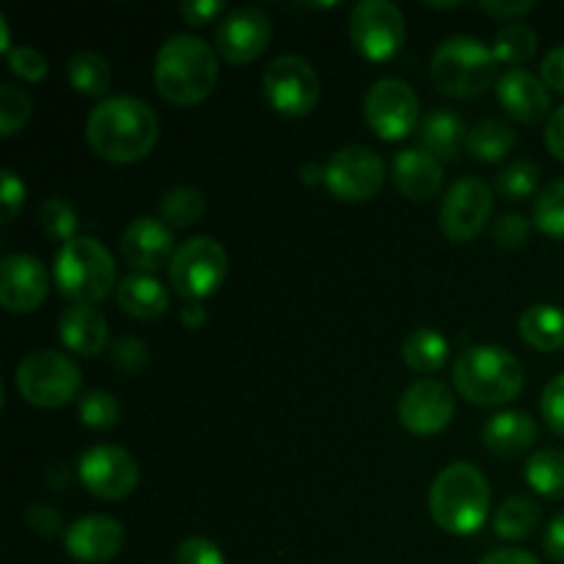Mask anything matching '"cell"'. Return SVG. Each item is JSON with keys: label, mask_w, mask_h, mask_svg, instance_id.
Here are the masks:
<instances>
[{"label": "cell", "mask_w": 564, "mask_h": 564, "mask_svg": "<svg viewBox=\"0 0 564 564\" xmlns=\"http://www.w3.org/2000/svg\"><path fill=\"white\" fill-rule=\"evenodd\" d=\"M0 36H3V39H0V50H3V53H6V55H9V53H11V50H14V47H11V33H9V20H6V17H0Z\"/></svg>", "instance_id": "cell-54"}, {"label": "cell", "mask_w": 564, "mask_h": 564, "mask_svg": "<svg viewBox=\"0 0 564 564\" xmlns=\"http://www.w3.org/2000/svg\"><path fill=\"white\" fill-rule=\"evenodd\" d=\"M433 80L446 97L471 99L499 83V61L494 47L474 36H449L433 53Z\"/></svg>", "instance_id": "cell-6"}, {"label": "cell", "mask_w": 564, "mask_h": 564, "mask_svg": "<svg viewBox=\"0 0 564 564\" xmlns=\"http://www.w3.org/2000/svg\"><path fill=\"white\" fill-rule=\"evenodd\" d=\"M72 88H77L86 97H102L110 88V64L94 50H80L69 58L66 66Z\"/></svg>", "instance_id": "cell-31"}, {"label": "cell", "mask_w": 564, "mask_h": 564, "mask_svg": "<svg viewBox=\"0 0 564 564\" xmlns=\"http://www.w3.org/2000/svg\"><path fill=\"white\" fill-rule=\"evenodd\" d=\"M466 149L471 158L496 163L516 149V132L510 124L499 119H485L474 124L466 135Z\"/></svg>", "instance_id": "cell-28"}, {"label": "cell", "mask_w": 564, "mask_h": 564, "mask_svg": "<svg viewBox=\"0 0 564 564\" xmlns=\"http://www.w3.org/2000/svg\"><path fill=\"white\" fill-rule=\"evenodd\" d=\"M47 270L31 253H9L0 262V303L11 314H28L47 297Z\"/></svg>", "instance_id": "cell-17"}, {"label": "cell", "mask_w": 564, "mask_h": 564, "mask_svg": "<svg viewBox=\"0 0 564 564\" xmlns=\"http://www.w3.org/2000/svg\"><path fill=\"white\" fill-rule=\"evenodd\" d=\"M540 505L529 496H512L496 510L494 529L501 540H523L540 527Z\"/></svg>", "instance_id": "cell-29"}, {"label": "cell", "mask_w": 564, "mask_h": 564, "mask_svg": "<svg viewBox=\"0 0 564 564\" xmlns=\"http://www.w3.org/2000/svg\"><path fill=\"white\" fill-rule=\"evenodd\" d=\"M529 231H532V226H529V220L523 218V215L505 213L499 220H496L494 240L499 242L501 248H510V251H516V248L527 246Z\"/></svg>", "instance_id": "cell-41"}, {"label": "cell", "mask_w": 564, "mask_h": 564, "mask_svg": "<svg viewBox=\"0 0 564 564\" xmlns=\"http://www.w3.org/2000/svg\"><path fill=\"white\" fill-rule=\"evenodd\" d=\"M466 121L452 108H435L419 124V141L424 152L438 160H455L460 147L466 143Z\"/></svg>", "instance_id": "cell-25"}, {"label": "cell", "mask_w": 564, "mask_h": 564, "mask_svg": "<svg viewBox=\"0 0 564 564\" xmlns=\"http://www.w3.org/2000/svg\"><path fill=\"white\" fill-rule=\"evenodd\" d=\"M262 88L273 110L290 116V119L312 113L319 99L317 72L301 55H279L270 61L262 77Z\"/></svg>", "instance_id": "cell-10"}, {"label": "cell", "mask_w": 564, "mask_h": 564, "mask_svg": "<svg viewBox=\"0 0 564 564\" xmlns=\"http://www.w3.org/2000/svg\"><path fill=\"white\" fill-rule=\"evenodd\" d=\"M545 147L556 160H564V105L551 113L549 124H545Z\"/></svg>", "instance_id": "cell-49"}, {"label": "cell", "mask_w": 564, "mask_h": 564, "mask_svg": "<svg viewBox=\"0 0 564 564\" xmlns=\"http://www.w3.org/2000/svg\"><path fill=\"white\" fill-rule=\"evenodd\" d=\"M39 224H42V229L47 231L50 237H55V240H75V231H77V213L75 207H72L66 198H47V202L39 207Z\"/></svg>", "instance_id": "cell-38"}, {"label": "cell", "mask_w": 564, "mask_h": 564, "mask_svg": "<svg viewBox=\"0 0 564 564\" xmlns=\"http://www.w3.org/2000/svg\"><path fill=\"white\" fill-rule=\"evenodd\" d=\"M490 47H494L499 64H512L518 69V64H523V61L538 53V31L527 22H510V25L496 33Z\"/></svg>", "instance_id": "cell-32"}, {"label": "cell", "mask_w": 564, "mask_h": 564, "mask_svg": "<svg viewBox=\"0 0 564 564\" xmlns=\"http://www.w3.org/2000/svg\"><path fill=\"white\" fill-rule=\"evenodd\" d=\"M55 284L75 306L105 301L116 284V264L97 237H75L55 253Z\"/></svg>", "instance_id": "cell-5"}, {"label": "cell", "mask_w": 564, "mask_h": 564, "mask_svg": "<svg viewBox=\"0 0 564 564\" xmlns=\"http://www.w3.org/2000/svg\"><path fill=\"white\" fill-rule=\"evenodd\" d=\"M538 182H540L538 163L523 158L507 163L505 169L499 171V176H496V187H499L501 196L510 198V202H523L527 196H532V193L538 191Z\"/></svg>", "instance_id": "cell-34"}, {"label": "cell", "mask_w": 564, "mask_h": 564, "mask_svg": "<svg viewBox=\"0 0 564 564\" xmlns=\"http://www.w3.org/2000/svg\"><path fill=\"white\" fill-rule=\"evenodd\" d=\"M25 518H28V527H31L36 534H42V538H53V534L61 529V516L47 505H33Z\"/></svg>", "instance_id": "cell-46"}, {"label": "cell", "mask_w": 564, "mask_h": 564, "mask_svg": "<svg viewBox=\"0 0 564 564\" xmlns=\"http://www.w3.org/2000/svg\"><path fill=\"white\" fill-rule=\"evenodd\" d=\"M490 485L471 463H452L430 488L433 521L449 534H474L488 518Z\"/></svg>", "instance_id": "cell-4"}, {"label": "cell", "mask_w": 564, "mask_h": 564, "mask_svg": "<svg viewBox=\"0 0 564 564\" xmlns=\"http://www.w3.org/2000/svg\"><path fill=\"white\" fill-rule=\"evenodd\" d=\"M80 422L91 430H110L119 424L121 419V405L110 391H88L80 397Z\"/></svg>", "instance_id": "cell-36"}, {"label": "cell", "mask_w": 564, "mask_h": 564, "mask_svg": "<svg viewBox=\"0 0 564 564\" xmlns=\"http://www.w3.org/2000/svg\"><path fill=\"white\" fill-rule=\"evenodd\" d=\"M226 270H229V257L218 240L191 237L176 248L169 264V279L176 295L185 297L187 303H202L224 284Z\"/></svg>", "instance_id": "cell-8"}, {"label": "cell", "mask_w": 564, "mask_h": 564, "mask_svg": "<svg viewBox=\"0 0 564 564\" xmlns=\"http://www.w3.org/2000/svg\"><path fill=\"white\" fill-rule=\"evenodd\" d=\"M174 253V231L163 220L149 218V215L130 220L121 235V257L141 273H152L163 264H171Z\"/></svg>", "instance_id": "cell-19"}, {"label": "cell", "mask_w": 564, "mask_h": 564, "mask_svg": "<svg viewBox=\"0 0 564 564\" xmlns=\"http://www.w3.org/2000/svg\"><path fill=\"white\" fill-rule=\"evenodd\" d=\"M402 427L413 435H438L441 430L449 427L455 416V394L444 380L422 378L413 386H408L405 394L400 397L397 405Z\"/></svg>", "instance_id": "cell-15"}, {"label": "cell", "mask_w": 564, "mask_h": 564, "mask_svg": "<svg viewBox=\"0 0 564 564\" xmlns=\"http://www.w3.org/2000/svg\"><path fill=\"white\" fill-rule=\"evenodd\" d=\"M540 408H543L545 424H549L554 433L564 435V372L556 375V378L545 386Z\"/></svg>", "instance_id": "cell-43"}, {"label": "cell", "mask_w": 564, "mask_h": 564, "mask_svg": "<svg viewBox=\"0 0 564 564\" xmlns=\"http://www.w3.org/2000/svg\"><path fill=\"white\" fill-rule=\"evenodd\" d=\"M17 391L36 408H61L80 391V369L58 350H33L17 367Z\"/></svg>", "instance_id": "cell-7"}, {"label": "cell", "mask_w": 564, "mask_h": 564, "mask_svg": "<svg viewBox=\"0 0 564 564\" xmlns=\"http://www.w3.org/2000/svg\"><path fill=\"white\" fill-rule=\"evenodd\" d=\"M523 477L532 485L534 494L545 499H564V452L540 449L529 457Z\"/></svg>", "instance_id": "cell-30"}, {"label": "cell", "mask_w": 564, "mask_h": 564, "mask_svg": "<svg viewBox=\"0 0 564 564\" xmlns=\"http://www.w3.org/2000/svg\"><path fill=\"white\" fill-rule=\"evenodd\" d=\"M25 202V185L11 169L0 171V204H3V224H11Z\"/></svg>", "instance_id": "cell-44"}, {"label": "cell", "mask_w": 564, "mask_h": 564, "mask_svg": "<svg viewBox=\"0 0 564 564\" xmlns=\"http://www.w3.org/2000/svg\"><path fill=\"white\" fill-rule=\"evenodd\" d=\"M534 224L543 235L564 237V180L551 182L534 202Z\"/></svg>", "instance_id": "cell-35"}, {"label": "cell", "mask_w": 564, "mask_h": 564, "mask_svg": "<svg viewBox=\"0 0 564 564\" xmlns=\"http://www.w3.org/2000/svg\"><path fill=\"white\" fill-rule=\"evenodd\" d=\"M538 441V424L523 411H501L485 422L482 444L496 457H518Z\"/></svg>", "instance_id": "cell-22"}, {"label": "cell", "mask_w": 564, "mask_h": 564, "mask_svg": "<svg viewBox=\"0 0 564 564\" xmlns=\"http://www.w3.org/2000/svg\"><path fill=\"white\" fill-rule=\"evenodd\" d=\"M386 163L375 149L345 147L325 163V187L339 202H367L383 187Z\"/></svg>", "instance_id": "cell-12"}, {"label": "cell", "mask_w": 564, "mask_h": 564, "mask_svg": "<svg viewBox=\"0 0 564 564\" xmlns=\"http://www.w3.org/2000/svg\"><path fill=\"white\" fill-rule=\"evenodd\" d=\"M391 174H394L397 191L413 202H430L438 196L441 185H444L441 160L424 149H402L391 163Z\"/></svg>", "instance_id": "cell-21"}, {"label": "cell", "mask_w": 564, "mask_h": 564, "mask_svg": "<svg viewBox=\"0 0 564 564\" xmlns=\"http://www.w3.org/2000/svg\"><path fill=\"white\" fill-rule=\"evenodd\" d=\"M58 336L72 352L94 358L108 347V323L94 306H69L58 319Z\"/></svg>", "instance_id": "cell-23"}, {"label": "cell", "mask_w": 564, "mask_h": 564, "mask_svg": "<svg viewBox=\"0 0 564 564\" xmlns=\"http://www.w3.org/2000/svg\"><path fill=\"white\" fill-rule=\"evenodd\" d=\"M204 323H207V308H204L202 303H187V306L182 308V325H185V328L198 330Z\"/></svg>", "instance_id": "cell-52"}, {"label": "cell", "mask_w": 564, "mask_h": 564, "mask_svg": "<svg viewBox=\"0 0 564 564\" xmlns=\"http://www.w3.org/2000/svg\"><path fill=\"white\" fill-rule=\"evenodd\" d=\"M174 564H226L224 551L207 538H187L176 549Z\"/></svg>", "instance_id": "cell-42"}, {"label": "cell", "mask_w": 564, "mask_h": 564, "mask_svg": "<svg viewBox=\"0 0 564 564\" xmlns=\"http://www.w3.org/2000/svg\"><path fill=\"white\" fill-rule=\"evenodd\" d=\"M543 545H545V554H549L551 560L564 564V512H560V516L549 523Z\"/></svg>", "instance_id": "cell-50"}, {"label": "cell", "mask_w": 564, "mask_h": 564, "mask_svg": "<svg viewBox=\"0 0 564 564\" xmlns=\"http://www.w3.org/2000/svg\"><path fill=\"white\" fill-rule=\"evenodd\" d=\"M270 17L262 9L240 6L220 20L215 44L229 64H251L270 44Z\"/></svg>", "instance_id": "cell-16"}, {"label": "cell", "mask_w": 564, "mask_h": 564, "mask_svg": "<svg viewBox=\"0 0 564 564\" xmlns=\"http://www.w3.org/2000/svg\"><path fill=\"white\" fill-rule=\"evenodd\" d=\"M77 477L88 494L99 499H127L138 488V463L127 449L113 444L91 446L77 460Z\"/></svg>", "instance_id": "cell-14"}, {"label": "cell", "mask_w": 564, "mask_h": 564, "mask_svg": "<svg viewBox=\"0 0 564 564\" xmlns=\"http://www.w3.org/2000/svg\"><path fill=\"white\" fill-rule=\"evenodd\" d=\"M180 11L187 25H207L209 20H215L224 11V0H185Z\"/></svg>", "instance_id": "cell-45"}, {"label": "cell", "mask_w": 564, "mask_h": 564, "mask_svg": "<svg viewBox=\"0 0 564 564\" xmlns=\"http://www.w3.org/2000/svg\"><path fill=\"white\" fill-rule=\"evenodd\" d=\"M9 66L17 77L28 83H39L44 75H47V58L39 53L36 47H28V44H20V47L11 50L9 55Z\"/></svg>", "instance_id": "cell-40"}, {"label": "cell", "mask_w": 564, "mask_h": 564, "mask_svg": "<svg viewBox=\"0 0 564 564\" xmlns=\"http://www.w3.org/2000/svg\"><path fill=\"white\" fill-rule=\"evenodd\" d=\"M518 330H521L523 341L532 345L540 352H554L564 347V308L554 303H534V306L523 308L521 319H518Z\"/></svg>", "instance_id": "cell-26"}, {"label": "cell", "mask_w": 564, "mask_h": 564, "mask_svg": "<svg viewBox=\"0 0 564 564\" xmlns=\"http://www.w3.org/2000/svg\"><path fill=\"white\" fill-rule=\"evenodd\" d=\"M301 174H303V182H312V185L323 182V185H325V169H319V165H314V163L303 165Z\"/></svg>", "instance_id": "cell-53"}, {"label": "cell", "mask_w": 564, "mask_h": 564, "mask_svg": "<svg viewBox=\"0 0 564 564\" xmlns=\"http://www.w3.org/2000/svg\"><path fill=\"white\" fill-rule=\"evenodd\" d=\"M31 97L22 88H17L14 83H3L0 86V135L11 138L17 130H22L31 119Z\"/></svg>", "instance_id": "cell-37"}, {"label": "cell", "mask_w": 564, "mask_h": 564, "mask_svg": "<svg viewBox=\"0 0 564 564\" xmlns=\"http://www.w3.org/2000/svg\"><path fill=\"white\" fill-rule=\"evenodd\" d=\"M540 75H543V83L554 91L564 94V44L551 50L543 58V66H540Z\"/></svg>", "instance_id": "cell-47"}, {"label": "cell", "mask_w": 564, "mask_h": 564, "mask_svg": "<svg viewBox=\"0 0 564 564\" xmlns=\"http://www.w3.org/2000/svg\"><path fill=\"white\" fill-rule=\"evenodd\" d=\"M110 361H113L116 369H121L124 375L143 372L149 364L147 341L138 339V336H119V339L110 345Z\"/></svg>", "instance_id": "cell-39"}, {"label": "cell", "mask_w": 564, "mask_h": 564, "mask_svg": "<svg viewBox=\"0 0 564 564\" xmlns=\"http://www.w3.org/2000/svg\"><path fill=\"white\" fill-rule=\"evenodd\" d=\"M154 83L171 105H198L218 86V55L191 33L169 36L154 58Z\"/></svg>", "instance_id": "cell-2"}, {"label": "cell", "mask_w": 564, "mask_h": 564, "mask_svg": "<svg viewBox=\"0 0 564 564\" xmlns=\"http://www.w3.org/2000/svg\"><path fill=\"white\" fill-rule=\"evenodd\" d=\"M479 9L488 11L490 17H499V20H516V17L532 11L534 3L532 0H482Z\"/></svg>", "instance_id": "cell-48"}, {"label": "cell", "mask_w": 564, "mask_h": 564, "mask_svg": "<svg viewBox=\"0 0 564 564\" xmlns=\"http://www.w3.org/2000/svg\"><path fill=\"white\" fill-rule=\"evenodd\" d=\"M350 42L369 61L394 58L405 44V17L389 0H361L350 11Z\"/></svg>", "instance_id": "cell-9"}, {"label": "cell", "mask_w": 564, "mask_h": 564, "mask_svg": "<svg viewBox=\"0 0 564 564\" xmlns=\"http://www.w3.org/2000/svg\"><path fill=\"white\" fill-rule=\"evenodd\" d=\"M496 94H499L501 108L516 121H523V124H538L540 119H545L551 108V94L543 77L532 75V72L521 69V66L507 69L499 77Z\"/></svg>", "instance_id": "cell-20"}, {"label": "cell", "mask_w": 564, "mask_h": 564, "mask_svg": "<svg viewBox=\"0 0 564 564\" xmlns=\"http://www.w3.org/2000/svg\"><path fill=\"white\" fill-rule=\"evenodd\" d=\"M160 135L158 113L138 97H108L88 113L86 141L110 163H138Z\"/></svg>", "instance_id": "cell-1"}, {"label": "cell", "mask_w": 564, "mask_h": 564, "mask_svg": "<svg viewBox=\"0 0 564 564\" xmlns=\"http://www.w3.org/2000/svg\"><path fill=\"white\" fill-rule=\"evenodd\" d=\"M494 213V193L479 176H460L441 202L438 224L449 240L468 242L479 237Z\"/></svg>", "instance_id": "cell-13"}, {"label": "cell", "mask_w": 564, "mask_h": 564, "mask_svg": "<svg viewBox=\"0 0 564 564\" xmlns=\"http://www.w3.org/2000/svg\"><path fill=\"white\" fill-rule=\"evenodd\" d=\"M479 564H540V560L521 549H496L488 556H482Z\"/></svg>", "instance_id": "cell-51"}, {"label": "cell", "mask_w": 564, "mask_h": 564, "mask_svg": "<svg viewBox=\"0 0 564 564\" xmlns=\"http://www.w3.org/2000/svg\"><path fill=\"white\" fill-rule=\"evenodd\" d=\"M64 549L80 564H105L124 549V527L110 516H88L72 523Z\"/></svg>", "instance_id": "cell-18"}, {"label": "cell", "mask_w": 564, "mask_h": 564, "mask_svg": "<svg viewBox=\"0 0 564 564\" xmlns=\"http://www.w3.org/2000/svg\"><path fill=\"white\" fill-rule=\"evenodd\" d=\"M160 215L176 229H187L204 215V196L196 187H171L160 202Z\"/></svg>", "instance_id": "cell-33"}, {"label": "cell", "mask_w": 564, "mask_h": 564, "mask_svg": "<svg viewBox=\"0 0 564 564\" xmlns=\"http://www.w3.org/2000/svg\"><path fill=\"white\" fill-rule=\"evenodd\" d=\"M452 380L471 405L496 408L523 391V367L510 350L496 345H474L457 356Z\"/></svg>", "instance_id": "cell-3"}, {"label": "cell", "mask_w": 564, "mask_h": 564, "mask_svg": "<svg viewBox=\"0 0 564 564\" xmlns=\"http://www.w3.org/2000/svg\"><path fill=\"white\" fill-rule=\"evenodd\" d=\"M116 301L130 317L154 319L169 312L171 295L163 281L152 273H130L116 286Z\"/></svg>", "instance_id": "cell-24"}, {"label": "cell", "mask_w": 564, "mask_h": 564, "mask_svg": "<svg viewBox=\"0 0 564 564\" xmlns=\"http://www.w3.org/2000/svg\"><path fill=\"white\" fill-rule=\"evenodd\" d=\"M364 116L383 141H400L416 130L419 97L411 83L400 80V77H383L369 86L367 99H364Z\"/></svg>", "instance_id": "cell-11"}, {"label": "cell", "mask_w": 564, "mask_h": 564, "mask_svg": "<svg viewBox=\"0 0 564 564\" xmlns=\"http://www.w3.org/2000/svg\"><path fill=\"white\" fill-rule=\"evenodd\" d=\"M402 358L413 372H438L449 358V341L435 328H416L402 341Z\"/></svg>", "instance_id": "cell-27"}]
</instances>
